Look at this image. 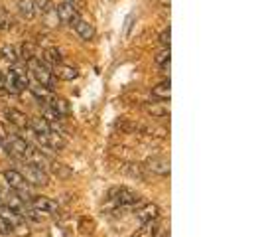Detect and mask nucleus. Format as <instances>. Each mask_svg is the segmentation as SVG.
<instances>
[{"instance_id": "nucleus-14", "label": "nucleus", "mask_w": 262, "mask_h": 237, "mask_svg": "<svg viewBox=\"0 0 262 237\" xmlns=\"http://www.w3.org/2000/svg\"><path fill=\"white\" fill-rule=\"evenodd\" d=\"M0 218H2L6 224L12 225V229L18 224H20V222H24V218H22V211L12 210V208H8V206H0Z\"/></svg>"}, {"instance_id": "nucleus-32", "label": "nucleus", "mask_w": 262, "mask_h": 237, "mask_svg": "<svg viewBox=\"0 0 262 237\" xmlns=\"http://www.w3.org/2000/svg\"><path fill=\"white\" fill-rule=\"evenodd\" d=\"M170 38H171V32H170V28H166L160 36H158V42L164 46V50H168L170 48Z\"/></svg>"}, {"instance_id": "nucleus-19", "label": "nucleus", "mask_w": 262, "mask_h": 237, "mask_svg": "<svg viewBox=\"0 0 262 237\" xmlns=\"http://www.w3.org/2000/svg\"><path fill=\"white\" fill-rule=\"evenodd\" d=\"M30 129L34 131V134H46V132L53 131L52 123H48L43 117H36L30 121Z\"/></svg>"}, {"instance_id": "nucleus-17", "label": "nucleus", "mask_w": 262, "mask_h": 237, "mask_svg": "<svg viewBox=\"0 0 262 237\" xmlns=\"http://www.w3.org/2000/svg\"><path fill=\"white\" fill-rule=\"evenodd\" d=\"M41 60H43V64L48 66H59V64H63V55H61V52L57 50V48H48V50H43L41 52Z\"/></svg>"}, {"instance_id": "nucleus-6", "label": "nucleus", "mask_w": 262, "mask_h": 237, "mask_svg": "<svg viewBox=\"0 0 262 237\" xmlns=\"http://www.w3.org/2000/svg\"><path fill=\"white\" fill-rule=\"evenodd\" d=\"M26 184L32 186H48L50 184V176L48 172L38 168V166H32V164H24V172H22Z\"/></svg>"}, {"instance_id": "nucleus-16", "label": "nucleus", "mask_w": 262, "mask_h": 237, "mask_svg": "<svg viewBox=\"0 0 262 237\" xmlns=\"http://www.w3.org/2000/svg\"><path fill=\"white\" fill-rule=\"evenodd\" d=\"M73 28H75V32L79 34V38L81 40H93V36H95V26H93L91 22H87V20H83V18H79L77 22L73 24Z\"/></svg>"}, {"instance_id": "nucleus-3", "label": "nucleus", "mask_w": 262, "mask_h": 237, "mask_svg": "<svg viewBox=\"0 0 262 237\" xmlns=\"http://www.w3.org/2000/svg\"><path fill=\"white\" fill-rule=\"evenodd\" d=\"M2 148L6 150V154L10 158L24 160L28 154V150H30V145L26 143V139H22V136H18V134H12V136L6 139V143H4Z\"/></svg>"}, {"instance_id": "nucleus-30", "label": "nucleus", "mask_w": 262, "mask_h": 237, "mask_svg": "<svg viewBox=\"0 0 262 237\" xmlns=\"http://www.w3.org/2000/svg\"><path fill=\"white\" fill-rule=\"evenodd\" d=\"M10 26H12V18H10V14L6 12V8L0 6V30H8Z\"/></svg>"}, {"instance_id": "nucleus-25", "label": "nucleus", "mask_w": 262, "mask_h": 237, "mask_svg": "<svg viewBox=\"0 0 262 237\" xmlns=\"http://www.w3.org/2000/svg\"><path fill=\"white\" fill-rule=\"evenodd\" d=\"M50 166H52V172L57 176V178H71V168L66 166V164H61V162H50Z\"/></svg>"}, {"instance_id": "nucleus-36", "label": "nucleus", "mask_w": 262, "mask_h": 237, "mask_svg": "<svg viewBox=\"0 0 262 237\" xmlns=\"http://www.w3.org/2000/svg\"><path fill=\"white\" fill-rule=\"evenodd\" d=\"M0 206H2V198H0Z\"/></svg>"}, {"instance_id": "nucleus-24", "label": "nucleus", "mask_w": 262, "mask_h": 237, "mask_svg": "<svg viewBox=\"0 0 262 237\" xmlns=\"http://www.w3.org/2000/svg\"><path fill=\"white\" fill-rule=\"evenodd\" d=\"M36 46L34 44H30V42H26V44H22V48H20V53H18V57H22L24 62H34L36 60Z\"/></svg>"}, {"instance_id": "nucleus-18", "label": "nucleus", "mask_w": 262, "mask_h": 237, "mask_svg": "<svg viewBox=\"0 0 262 237\" xmlns=\"http://www.w3.org/2000/svg\"><path fill=\"white\" fill-rule=\"evenodd\" d=\"M18 14L24 20H32L36 16V4H34V0H18Z\"/></svg>"}, {"instance_id": "nucleus-13", "label": "nucleus", "mask_w": 262, "mask_h": 237, "mask_svg": "<svg viewBox=\"0 0 262 237\" xmlns=\"http://www.w3.org/2000/svg\"><path fill=\"white\" fill-rule=\"evenodd\" d=\"M53 77L55 79H61V81H73V79L79 75L77 67L73 66H66V64H59V66L53 67Z\"/></svg>"}, {"instance_id": "nucleus-9", "label": "nucleus", "mask_w": 262, "mask_h": 237, "mask_svg": "<svg viewBox=\"0 0 262 237\" xmlns=\"http://www.w3.org/2000/svg\"><path fill=\"white\" fill-rule=\"evenodd\" d=\"M136 218L140 224H148V222H154L160 218V208L152 202H142L138 208H136Z\"/></svg>"}, {"instance_id": "nucleus-5", "label": "nucleus", "mask_w": 262, "mask_h": 237, "mask_svg": "<svg viewBox=\"0 0 262 237\" xmlns=\"http://www.w3.org/2000/svg\"><path fill=\"white\" fill-rule=\"evenodd\" d=\"M55 16H57V22L69 24V26H73L79 18H81L77 12V6H75L73 2H69V0H66V2H61V4L55 6Z\"/></svg>"}, {"instance_id": "nucleus-34", "label": "nucleus", "mask_w": 262, "mask_h": 237, "mask_svg": "<svg viewBox=\"0 0 262 237\" xmlns=\"http://www.w3.org/2000/svg\"><path fill=\"white\" fill-rule=\"evenodd\" d=\"M10 134H8V129H6V125L4 123H0V146H4L6 143V139H8Z\"/></svg>"}, {"instance_id": "nucleus-37", "label": "nucleus", "mask_w": 262, "mask_h": 237, "mask_svg": "<svg viewBox=\"0 0 262 237\" xmlns=\"http://www.w3.org/2000/svg\"><path fill=\"white\" fill-rule=\"evenodd\" d=\"M69 2H73V4H75V0H69Z\"/></svg>"}, {"instance_id": "nucleus-38", "label": "nucleus", "mask_w": 262, "mask_h": 237, "mask_svg": "<svg viewBox=\"0 0 262 237\" xmlns=\"http://www.w3.org/2000/svg\"><path fill=\"white\" fill-rule=\"evenodd\" d=\"M164 237H170V233H168V235H164Z\"/></svg>"}, {"instance_id": "nucleus-20", "label": "nucleus", "mask_w": 262, "mask_h": 237, "mask_svg": "<svg viewBox=\"0 0 262 237\" xmlns=\"http://www.w3.org/2000/svg\"><path fill=\"white\" fill-rule=\"evenodd\" d=\"M122 170L126 172L128 176L132 178H138V180H146V168L144 164H138V162H128V164H124V168Z\"/></svg>"}, {"instance_id": "nucleus-27", "label": "nucleus", "mask_w": 262, "mask_h": 237, "mask_svg": "<svg viewBox=\"0 0 262 237\" xmlns=\"http://www.w3.org/2000/svg\"><path fill=\"white\" fill-rule=\"evenodd\" d=\"M32 93H34V97H36L38 101H43V103L52 99L50 89H46V87H41V85H38V87H32Z\"/></svg>"}, {"instance_id": "nucleus-29", "label": "nucleus", "mask_w": 262, "mask_h": 237, "mask_svg": "<svg viewBox=\"0 0 262 237\" xmlns=\"http://www.w3.org/2000/svg\"><path fill=\"white\" fill-rule=\"evenodd\" d=\"M12 233L16 237H30V233H32V231H30V225H28V222L24 220V222H20V224L14 227Z\"/></svg>"}, {"instance_id": "nucleus-22", "label": "nucleus", "mask_w": 262, "mask_h": 237, "mask_svg": "<svg viewBox=\"0 0 262 237\" xmlns=\"http://www.w3.org/2000/svg\"><path fill=\"white\" fill-rule=\"evenodd\" d=\"M0 60H2L4 64H8V66H14V64L18 62V52H16V48H14V46H4V48H0Z\"/></svg>"}, {"instance_id": "nucleus-31", "label": "nucleus", "mask_w": 262, "mask_h": 237, "mask_svg": "<svg viewBox=\"0 0 262 237\" xmlns=\"http://www.w3.org/2000/svg\"><path fill=\"white\" fill-rule=\"evenodd\" d=\"M34 4H36V8H38V10H41V14L52 12L53 8H55V6H53V0H36Z\"/></svg>"}, {"instance_id": "nucleus-15", "label": "nucleus", "mask_w": 262, "mask_h": 237, "mask_svg": "<svg viewBox=\"0 0 262 237\" xmlns=\"http://www.w3.org/2000/svg\"><path fill=\"white\" fill-rule=\"evenodd\" d=\"M50 109L55 111L59 117H67V115L71 113V105H69V101L63 99V97H55V95H52V99H50Z\"/></svg>"}, {"instance_id": "nucleus-33", "label": "nucleus", "mask_w": 262, "mask_h": 237, "mask_svg": "<svg viewBox=\"0 0 262 237\" xmlns=\"http://www.w3.org/2000/svg\"><path fill=\"white\" fill-rule=\"evenodd\" d=\"M12 233V225L6 224L2 218H0V235H10Z\"/></svg>"}, {"instance_id": "nucleus-11", "label": "nucleus", "mask_w": 262, "mask_h": 237, "mask_svg": "<svg viewBox=\"0 0 262 237\" xmlns=\"http://www.w3.org/2000/svg\"><path fill=\"white\" fill-rule=\"evenodd\" d=\"M146 170L154 172L158 176H170V160L164 156H150L144 164Z\"/></svg>"}, {"instance_id": "nucleus-1", "label": "nucleus", "mask_w": 262, "mask_h": 237, "mask_svg": "<svg viewBox=\"0 0 262 237\" xmlns=\"http://www.w3.org/2000/svg\"><path fill=\"white\" fill-rule=\"evenodd\" d=\"M142 204V198L138 196L134 190L126 188V186H118L108 192V202H106V210L113 211H122V210H132L138 208Z\"/></svg>"}, {"instance_id": "nucleus-23", "label": "nucleus", "mask_w": 262, "mask_h": 237, "mask_svg": "<svg viewBox=\"0 0 262 237\" xmlns=\"http://www.w3.org/2000/svg\"><path fill=\"white\" fill-rule=\"evenodd\" d=\"M156 233H158V220H154V222L142 224V227L132 237H156Z\"/></svg>"}, {"instance_id": "nucleus-35", "label": "nucleus", "mask_w": 262, "mask_h": 237, "mask_svg": "<svg viewBox=\"0 0 262 237\" xmlns=\"http://www.w3.org/2000/svg\"><path fill=\"white\" fill-rule=\"evenodd\" d=\"M2 79H4V75H2V71H0V87H2Z\"/></svg>"}, {"instance_id": "nucleus-8", "label": "nucleus", "mask_w": 262, "mask_h": 237, "mask_svg": "<svg viewBox=\"0 0 262 237\" xmlns=\"http://www.w3.org/2000/svg\"><path fill=\"white\" fill-rule=\"evenodd\" d=\"M26 186V180L22 172L18 170H4L0 172V188L2 190H20Z\"/></svg>"}, {"instance_id": "nucleus-12", "label": "nucleus", "mask_w": 262, "mask_h": 237, "mask_svg": "<svg viewBox=\"0 0 262 237\" xmlns=\"http://www.w3.org/2000/svg\"><path fill=\"white\" fill-rule=\"evenodd\" d=\"M4 117L6 121L14 125L16 129H20V131H24V129H30V117H28L24 111H20V109H6L4 111Z\"/></svg>"}, {"instance_id": "nucleus-10", "label": "nucleus", "mask_w": 262, "mask_h": 237, "mask_svg": "<svg viewBox=\"0 0 262 237\" xmlns=\"http://www.w3.org/2000/svg\"><path fill=\"white\" fill-rule=\"evenodd\" d=\"M30 208L36 211H41V213H48V215L59 210L57 202H53L52 198H46V196H32L30 198Z\"/></svg>"}, {"instance_id": "nucleus-7", "label": "nucleus", "mask_w": 262, "mask_h": 237, "mask_svg": "<svg viewBox=\"0 0 262 237\" xmlns=\"http://www.w3.org/2000/svg\"><path fill=\"white\" fill-rule=\"evenodd\" d=\"M36 139H38V143L46 150H52V152H59L63 146H66V139H63V134H59V132L55 131H50L46 132V134H36Z\"/></svg>"}, {"instance_id": "nucleus-26", "label": "nucleus", "mask_w": 262, "mask_h": 237, "mask_svg": "<svg viewBox=\"0 0 262 237\" xmlns=\"http://www.w3.org/2000/svg\"><path fill=\"white\" fill-rule=\"evenodd\" d=\"M156 64L164 69V73H168V71H170V48H168V50H162V52L158 53Z\"/></svg>"}, {"instance_id": "nucleus-2", "label": "nucleus", "mask_w": 262, "mask_h": 237, "mask_svg": "<svg viewBox=\"0 0 262 237\" xmlns=\"http://www.w3.org/2000/svg\"><path fill=\"white\" fill-rule=\"evenodd\" d=\"M30 79H28V69L24 66H12V69L2 79V89L8 93H22L28 89Z\"/></svg>"}, {"instance_id": "nucleus-28", "label": "nucleus", "mask_w": 262, "mask_h": 237, "mask_svg": "<svg viewBox=\"0 0 262 237\" xmlns=\"http://www.w3.org/2000/svg\"><path fill=\"white\" fill-rule=\"evenodd\" d=\"M146 111H148L152 117H158V118L168 117V115H170V111H168L166 107H160V105H148L146 107Z\"/></svg>"}, {"instance_id": "nucleus-4", "label": "nucleus", "mask_w": 262, "mask_h": 237, "mask_svg": "<svg viewBox=\"0 0 262 237\" xmlns=\"http://www.w3.org/2000/svg\"><path fill=\"white\" fill-rule=\"evenodd\" d=\"M30 66H32V73H34V77L38 81L41 87H46V89H55V77H53L52 69L46 66V64H41L38 60H34V62H30Z\"/></svg>"}, {"instance_id": "nucleus-21", "label": "nucleus", "mask_w": 262, "mask_h": 237, "mask_svg": "<svg viewBox=\"0 0 262 237\" xmlns=\"http://www.w3.org/2000/svg\"><path fill=\"white\" fill-rule=\"evenodd\" d=\"M170 79H164L162 83H158L156 87H152V95L158 97V99H162V101H168L170 99Z\"/></svg>"}]
</instances>
